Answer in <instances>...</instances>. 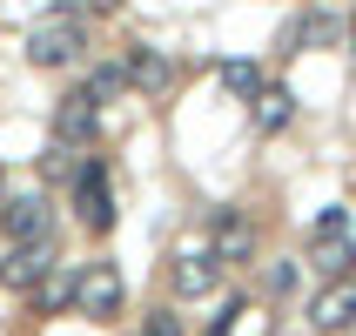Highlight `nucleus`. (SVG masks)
Segmentation results:
<instances>
[{
	"mask_svg": "<svg viewBox=\"0 0 356 336\" xmlns=\"http://www.w3.org/2000/svg\"><path fill=\"white\" fill-rule=\"evenodd\" d=\"M81 54H88V27H81V20H67L60 7H54L47 20H34V27H27V61H34V67H47V74H54V67H74Z\"/></svg>",
	"mask_w": 356,
	"mask_h": 336,
	"instance_id": "nucleus-1",
	"label": "nucleus"
},
{
	"mask_svg": "<svg viewBox=\"0 0 356 336\" xmlns=\"http://www.w3.org/2000/svg\"><path fill=\"white\" fill-rule=\"evenodd\" d=\"M121 296H128V282H121L115 262H81L74 269V310L81 317H95V323L121 317Z\"/></svg>",
	"mask_w": 356,
	"mask_h": 336,
	"instance_id": "nucleus-2",
	"label": "nucleus"
},
{
	"mask_svg": "<svg viewBox=\"0 0 356 336\" xmlns=\"http://www.w3.org/2000/svg\"><path fill=\"white\" fill-rule=\"evenodd\" d=\"M309 330L316 336L356 330V276H330L316 296H309Z\"/></svg>",
	"mask_w": 356,
	"mask_h": 336,
	"instance_id": "nucleus-3",
	"label": "nucleus"
},
{
	"mask_svg": "<svg viewBox=\"0 0 356 336\" xmlns=\"http://www.w3.org/2000/svg\"><path fill=\"white\" fill-rule=\"evenodd\" d=\"M47 269H54V236L7 242V249H0V282H7V289H34Z\"/></svg>",
	"mask_w": 356,
	"mask_h": 336,
	"instance_id": "nucleus-4",
	"label": "nucleus"
},
{
	"mask_svg": "<svg viewBox=\"0 0 356 336\" xmlns=\"http://www.w3.org/2000/svg\"><path fill=\"white\" fill-rule=\"evenodd\" d=\"M74 209H81V222H88L95 236L115 229V195H108V168H101V161H81L74 168Z\"/></svg>",
	"mask_w": 356,
	"mask_h": 336,
	"instance_id": "nucleus-5",
	"label": "nucleus"
},
{
	"mask_svg": "<svg viewBox=\"0 0 356 336\" xmlns=\"http://www.w3.org/2000/svg\"><path fill=\"white\" fill-rule=\"evenodd\" d=\"M121 74H128V88H141V95H168V88H175V61L161 54V47H148V40H128V47H121Z\"/></svg>",
	"mask_w": 356,
	"mask_h": 336,
	"instance_id": "nucleus-6",
	"label": "nucleus"
},
{
	"mask_svg": "<svg viewBox=\"0 0 356 336\" xmlns=\"http://www.w3.org/2000/svg\"><path fill=\"white\" fill-rule=\"evenodd\" d=\"M0 229H7V242H34V236H54V216H47L40 195H7L0 202Z\"/></svg>",
	"mask_w": 356,
	"mask_h": 336,
	"instance_id": "nucleus-7",
	"label": "nucleus"
},
{
	"mask_svg": "<svg viewBox=\"0 0 356 336\" xmlns=\"http://www.w3.org/2000/svg\"><path fill=\"white\" fill-rule=\"evenodd\" d=\"M222 289V262L209 256V249H188V256H175V296L181 303H202Z\"/></svg>",
	"mask_w": 356,
	"mask_h": 336,
	"instance_id": "nucleus-8",
	"label": "nucleus"
},
{
	"mask_svg": "<svg viewBox=\"0 0 356 336\" xmlns=\"http://www.w3.org/2000/svg\"><path fill=\"white\" fill-rule=\"evenodd\" d=\"M95 128H101V108H95V95L81 88V95H67L54 108V141H95Z\"/></svg>",
	"mask_w": 356,
	"mask_h": 336,
	"instance_id": "nucleus-9",
	"label": "nucleus"
},
{
	"mask_svg": "<svg viewBox=\"0 0 356 336\" xmlns=\"http://www.w3.org/2000/svg\"><path fill=\"white\" fill-rule=\"evenodd\" d=\"M256 256V229H249V216H236V209H222L216 216V262H249Z\"/></svg>",
	"mask_w": 356,
	"mask_h": 336,
	"instance_id": "nucleus-10",
	"label": "nucleus"
},
{
	"mask_svg": "<svg viewBox=\"0 0 356 336\" xmlns=\"http://www.w3.org/2000/svg\"><path fill=\"white\" fill-rule=\"evenodd\" d=\"M249 115H256L262 135H276V128H289V121H296V95H289V88H262V95L249 101Z\"/></svg>",
	"mask_w": 356,
	"mask_h": 336,
	"instance_id": "nucleus-11",
	"label": "nucleus"
},
{
	"mask_svg": "<svg viewBox=\"0 0 356 336\" xmlns=\"http://www.w3.org/2000/svg\"><path fill=\"white\" fill-rule=\"evenodd\" d=\"M309 262H316L323 276H350V269H356V242H350V236H316Z\"/></svg>",
	"mask_w": 356,
	"mask_h": 336,
	"instance_id": "nucleus-12",
	"label": "nucleus"
},
{
	"mask_svg": "<svg viewBox=\"0 0 356 336\" xmlns=\"http://www.w3.org/2000/svg\"><path fill=\"white\" fill-rule=\"evenodd\" d=\"M222 95L256 101L262 95V67H256V61H222Z\"/></svg>",
	"mask_w": 356,
	"mask_h": 336,
	"instance_id": "nucleus-13",
	"label": "nucleus"
},
{
	"mask_svg": "<svg viewBox=\"0 0 356 336\" xmlns=\"http://www.w3.org/2000/svg\"><path fill=\"white\" fill-rule=\"evenodd\" d=\"M34 303H40V310H60V303H74V269H60V262H54V269L34 282Z\"/></svg>",
	"mask_w": 356,
	"mask_h": 336,
	"instance_id": "nucleus-14",
	"label": "nucleus"
},
{
	"mask_svg": "<svg viewBox=\"0 0 356 336\" xmlns=\"http://www.w3.org/2000/svg\"><path fill=\"white\" fill-rule=\"evenodd\" d=\"M128 88V74H121V61H108V67H95L88 74V95H95V108H108V101Z\"/></svg>",
	"mask_w": 356,
	"mask_h": 336,
	"instance_id": "nucleus-15",
	"label": "nucleus"
},
{
	"mask_svg": "<svg viewBox=\"0 0 356 336\" xmlns=\"http://www.w3.org/2000/svg\"><path fill=\"white\" fill-rule=\"evenodd\" d=\"M296 40H302V47H330V40H337V14H309L296 27Z\"/></svg>",
	"mask_w": 356,
	"mask_h": 336,
	"instance_id": "nucleus-16",
	"label": "nucleus"
},
{
	"mask_svg": "<svg viewBox=\"0 0 356 336\" xmlns=\"http://www.w3.org/2000/svg\"><path fill=\"white\" fill-rule=\"evenodd\" d=\"M141 336H181V317L175 310H148L141 317Z\"/></svg>",
	"mask_w": 356,
	"mask_h": 336,
	"instance_id": "nucleus-17",
	"label": "nucleus"
},
{
	"mask_svg": "<svg viewBox=\"0 0 356 336\" xmlns=\"http://www.w3.org/2000/svg\"><path fill=\"white\" fill-rule=\"evenodd\" d=\"M316 236H350V209H323V216H316Z\"/></svg>",
	"mask_w": 356,
	"mask_h": 336,
	"instance_id": "nucleus-18",
	"label": "nucleus"
},
{
	"mask_svg": "<svg viewBox=\"0 0 356 336\" xmlns=\"http://www.w3.org/2000/svg\"><path fill=\"white\" fill-rule=\"evenodd\" d=\"M289 289H296V262H276L269 269V296H289Z\"/></svg>",
	"mask_w": 356,
	"mask_h": 336,
	"instance_id": "nucleus-19",
	"label": "nucleus"
},
{
	"mask_svg": "<svg viewBox=\"0 0 356 336\" xmlns=\"http://www.w3.org/2000/svg\"><path fill=\"white\" fill-rule=\"evenodd\" d=\"M81 7H88V14H115L121 0H81Z\"/></svg>",
	"mask_w": 356,
	"mask_h": 336,
	"instance_id": "nucleus-20",
	"label": "nucleus"
},
{
	"mask_svg": "<svg viewBox=\"0 0 356 336\" xmlns=\"http://www.w3.org/2000/svg\"><path fill=\"white\" fill-rule=\"evenodd\" d=\"M343 34H350V47H356V7H350V20H343Z\"/></svg>",
	"mask_w": 356,
	"mask_h": 336,
	"instance_id": "nucleus-21",
	"label": "nucleus"
},
{
	"mask_svg": "<svg viewBox=\"0 0 356 336\" xmlns=\"http://www.w3.org/2000/svg\"><path fill=\"white\" fill-rule=\"evenodd\" d=\"M0 202H7V168H0Z\"/></svg>",
	"mask_w": 356,
	"mask_h": 336,
	"instance_id": "nucleus-22",
	"label": "nucleus"
}]
</instances>
